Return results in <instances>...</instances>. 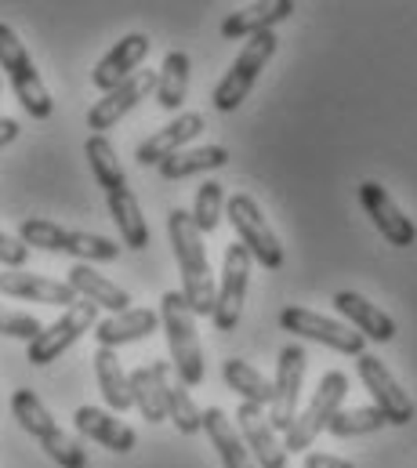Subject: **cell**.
Wrapping results in <instances>:
<instances>
[{
	"label": "cell",
	"mask_w": 417,
	"mask_h": 468,
	"mask_svg": "<svg viewBox=\"0 0 417 468\" xmlns=\"http://www.w3.org/2000/svg\"><path fill=\"white\" fill-rule=\"evenodd\" d=\"M29 261V247L18 239V236H7L0 229V265L7 269H22Z\"/></svg>",
	"instance_id": "cell-38"
},
{
	"label": "cell",
	"mask_w": 417,
	"mask_h": 468,
	"mask_svg": "<svg viewBox=\"0 0 417 468\" xmlns=\"http://www.w3.org/2000/svg\"><path fill=\"white\" fill-rule=\"evenodd\" d=\"M0 294L18 298V302H40V305H77L80 298L73 294V287L66 280H51V276H37V272H0Z\"/></svg>",
	"instance_id": "cell-19"
},
{
	"label": "cell",
	"mask_w": 417,
	"mask_h": 468,
	"mask_svg": "<svg viewBox=\"0 0 417 468\" xmlns=\"http://www.w3.org/2000/svg\"><path fill=\"white\" fill-rule=\"evenodd\" d=\"M156 91V69H138L131 80H123L120 88L105 91L102 99L88 110V127L91 134H105L109 127H116L131 110H138L142 99H149Z\"/></svg>",
	"instance_id": "cell-14"
},
{
	"label": "cell",
	"mask_w": 417,
	"mask_h": 468,
	"mask_svg": "<svg viewBox=\"0 0 417 468\" xmlns=\"http://www.w3.org/2000/svg\"><path fill=\"white\" fill-rule=\"evenodd\" d=\"M164 396H167V418L175 421V429H178L182 436H197V432L204 429V410L197 407L193 392H189L182 381H171V378H167Z\"/></svg>",
	"instance_id": "cell-32"
},
{
	"label": "cell",
	"mask_w": 417,
	"mask_h": 468,
	"mask_svg": "<svg viewBox=\"0 0 417 468\" xmlns=\"http://www.w3.org/2000/svg\"><path fill=\"white\" fill-rule=\"evenodd\" d=\"M131 378V403L138 407V414L149 421V425H160L167 418V378H171V367L164 359H153L149 367H138L127 374Z\"/></svg>",
	"instance_id": "cell-23"
},
{
	"label": "cell",
	"mask_w": 417,
	"mask_h": 468,
	"mask_svg": "<svg viewBox=\"0 0 417 468\" xmlns=\"http://www.w3.org/2000/svg\"><path fill=\"white\" fill-rule=\"evenodd\" d=\"M160 331V313L156 309H127V313H116V316H105L95 324V342L99 349H120V346H131V342H145Z\"/></svg>",
	"instance_id": "cell-21"
},
{
	"label": "cell",
	"mask_w": 417,
	"mask_h": 468,
	"mask_svg": "<svg viewBox=\"0 0 417 468\" xmlns=\"http://www.w3.org/2000/svg\"><path fill=\"white\" fill-rule=\"evenodd\" d=\"M204 432L210 436V443H214V451L221 458V468H258L251 451H247V443H243V436H240V429H236V421L221 407L204 410Z\"/></svg>",
	"instance_id": "cell-25"
},
{
	"label": "cell",
	"mask_w": 417,
	"mask_h": 468,
	"mask_svg": "<svg viewBox=\"0 0 417 468\" xmlns=\"http://www.w3.org/2000/svg\"><path fill=\"white\" fill-rule=\"evenodd\" d=\"M62 254L91 265V261H112L120 258V243H112L109 236L99 233H84V229H66V239H62Z\"/></svg>",
	"instance_id": "cell-34"
},
{
	"label": "cell",
	"mask_w": 417,
	"mask_h": 468,
	"mask_svg": "<svg viewBox=\"0 0 417 468\" xmlns=\"http://www.w3.org/2000/svg\"><path fill=\"white\" fill-rule=\"evenodd\" d=\"M345 396H348V378H345L341 370H326V374L319 378V385H315L309 407L298 410L294 425L287 429V436H283V451H287V454H309V447L315 443V436L326 432L330 418L345 407Z\"/></svg>",
	"instance_id": "cell-6"
},
{
	"label": "cell",
	"mask_w": 417,
	"mask_h": 468,
	"mask_svg": "<svg viewBox=\"0 0 417 468\" xmlns=\"http://www.w3.org/2000/svg\"><path fill=\"white\" fill-rule=\"evenodd\" d=\"M40 331H44V324H40L37 316L18 313V309H4V305H0V335H4V338H18V342L29 346Z\"/></svg>",
	"instance_id": "cell-37"
},
{
	"label": "cell",
	"mask_w": 417,
	"mask_h": 468,
	"mask_svg": "<svg viewBox=\"0 0 417 468\" xmlns=\"http://www.w3.org/2000/svg\"><path fill=\"white\" fill-rule=\"evenodd\" d=\"M225 215H229L232 229L240 236V243L247 247V254H251L262 269H283V261H287L283 243H280L276 229L265 222V215H262V207H258V200H254L251 193L229 197Z\"/></svg>",
	"instance_id": "cell-7"
},
{
	"label": "cell",
	"mask_w": 417,
	"mask_h": 468,
	"mask_svg": "<svg viewBox=\"0 0 417 468\" xmlns=\"http://www.w3.org/2000/svg\"><path fill=\"white\" fill-rule=\"evenodd\" d=\"M276 48H280L276 29L258 33V37H251V40L243 44V51L232 58V66L225 69V77H221V80L214 84V91H210V102H214L218 113H232V110L243 106V99H247L251 88L258 84L265 62L276 55Z\"/></svg>",
	"instance_id": "cell-5"
},
{
	"label": "cell",
	"mask_w": 417,
	"mask_h": 468,
	"mask_svg": "<svg viewBox=\"0 0 417 468\" xmlns=\"http://www.w3.org/2000/svg\"><path fill=\"white\" fill-rule=\"evenodd\" d=\"M95 381H99V392H102L105 407L112 414H123L134 407L131 403V378L112 349H95Z\"/></svg>",
	"instance_id": "cell-27"
},
{
	"label": "cell",
	"mask_w": 417,
	"mask_h": 468,
	"mask_svg": "<svg viewBox=\"0 0 417 468\" xmlns=\"http://www.w3.org/2000/svg\"><path fill=\"white\" fill-rule=\"evenodd\" d=\"M225 164H229V149H221V145H197V149H182V153L167 156L160 164V178L182 182V178H193V175H204V171H218Z\"/></svg>",
	"instance_id": "cell-29"
},
{
	"label": "cell",
	"mask_w": 417,
	"mask_h": 468,
	"mask_svg": "<svg viewBox=\"0 0 417 468\" xmlns=\"http://www.w3.org/2000/svg\"><path fill=\"white\" fill-rule=\"evenodd\" d=\"M18 131H22V127H18V120L0 117V149H4V145H11V142L18 138Z\"/></svg>",
	"instance_id": "cell-40"
},
{
	"label": "cell",
	"mask_w": 417,
	"mask_h": 468,
	"mask_svg": "<svg viewBox=\"0 0 417 468\" xmlns=\"http://www.w3.org/2000/svg\"><path fill=\"white\" fill-rule=\"evenodd\" d=\"M305 468H356L337 454H305Z\"/></svg>",
	"instance_id": "cell-39"
},
{
	"label": "cell",
	"mask_w": 417,
	"mask_h": 468,
	"mask_svg": "<svg viewBox=\"0 0 417 468\" xmlns=\"http://www.w3.org/2000/svg\"><path fill=\"white\" fill-rule=\"evenodd\" d=\"M225 204H229V197H225L221 182H204L200 193H197V200H193V226H197L204 236L214 233V229L221 226V211H225Z\"/></svg>",
	"instance_id": "cell-35"
},
{
	"label": "cell",
	"mask_w": 417,
	"mask_h": 468,
	"mask_svg": "<svg viewBox=\"0 0 417 468\" xmlns=\"http://www.w3.org/2000/svg\"><path fill=\"white\" fill-rule=\"evenodd\" d=\"M149 48H153V40H149L145 33H127V37H120L102 58H99V66L91 69V84H95L102 95L112 91V88H120L123 80H131V77L142 69V62L149 58Z\"/></svg>",
	"instance_id": "cell-15"
},
{
	"label": "cell",
	"mask_w": 417,
	"mask_h": 468,
	"mask_svg": "<svg viewBox=\"0 0 417 468\" xmlns=\"http://www.w3.org/2000/svg\"><path fill=\"white\" fill-rule=\"evenodd\" d=\"M167 236H171V247H175L186 305L193 309V316H210L214 313V298H218V283H214V272H210L204 233L193 226L189 211L175 207L167 215Z\"/></svg>",
	"instance_id": "cell-1"
},
{
	"label": "cell",
	"mask_w": 417,
	"mask_h": 468,
	"mask_svg": "<svg viewBox=\"0 0 417 468\" xmlns=\"http://www.w3.org/2000/svg\"><path fill=\"white\" fill-rule=\"evenodd\" d=\"M66 283L73 287V294H77V298H84V302H91V305L105 309L109 316H116V313H127V309H131V294H127L120 283H112L105 272H99L95 265H84V261H77V265L70 269Z\"/></svg>",
	"instance_id": "cell-24"
},
{
	"label": "cell",
	"mask_w": 417,
	"mask_h": 468,
	"mask_svg": "<svg viewBox=\"0 0 417 468\" xmlns=\"http://www.w3.org/2000/svg\"><path fill=\"white\" fill-rule=\"evenodd\" d=\"M359 204L370 215L374 229L385 236L392 247H414L417 243V226L403 215V207L392 200V193L381 182H374V178L359 182Z\"/></svg>",
	"instance_id": "cell-13"
},
{
	"label": "cell",
	"mask_w": 417,
	"mask_h": 468,
	"mask_svg": "<svg viewBox=\"0 0 417 468\" xmlns=\"http://www.w3.org/2000/svg\"><path fill=\"white\" fill-rule=\"evenodd\" d=\"M18 239L26 247H37V250H51V254H62V239H66V226L59 222H48V218H26L18 226Z\"/></svg>",
	"instance_id": "cell-36"
},
{
	"label": "cell",
	"mask_w": 417,
	"mask_h": 468,
	"mask_svg": "<svg viewBox=\"0 0 417 468\" xmlns=\"http://www.w3.org/2000/svg\"><path fill=\"white\" fill-rule=\"evenodd\" d=\"M84 156H88V164H91V171H95V182L105 189V197L127 189L123 164H120V156H116V149H112V142H109L105 134H91V138L84 142Z\"/></svg>",
	"instance_id": "cell-31"
},
{
	"label": "cell",
	"mask_w": 417,
	"mask_h": 468,
	"mask_svg": "<svg viewBox=\"0 0 417 468\" xmlns=\"http://www.w3.org/2000/svg\"><path fill=\"white\" fill-rule=\"evenodd\" d=\"M221 378L243 403H254V407H269L273 403V381L258 367H251L247 359H225L221 363Z\"/></svg>",
	"instance_id": "cell-30"
},
{
	"label": "cell",
	"mask_w": 417,
	"mask_h": 468,
	"mask_svg": "<svg viewBox=\"0 0 417 468\" xmlns=\"http://www.w3.org/2000/svg\"><path fill=\"white\" fill-rule=\"evenodd\" d=\"M73 425H77V432L84 440L99 443V447L112 451V454H131L138 447V432L131 425H123L120 418H112L102 407H77Z\"/></svg>",
	"instance_id": "cell-20"
},
{
	"label": "cell",
	"mask_w": 417,
	"mask_h": 468,
	"mask_svg": "<svg viewBox=\"0 0 417 468\" xmlns=\"http://www.w3.org/2000/svg\"><path fill=\"white\" fill-rule=\"evenodd\" d=\"M330 302H334V309L348 320V327L359 331L363 338H370V342H378V346L396 342V320H392L385 309H378L374 302H367L363 294H356V291H337Z\"/></svg>",
	"instance_id": "cell-18"
},
{
	"label": "cell",
	"mask_w": 417,
	"mask_h": 468,
	"mask_svg": "<svg viewBox=\"0 0 417 468\" xmlns=\"http://www.w3.org/2000/svg\"><path fill=\"white\" fill-rule=\"evenodd\" d=\"M236 429L254 458L258 468H287V451L280 443V432L269 425V414L265 407H254V403H240L236 410Z\"/></svg>",
	"instance_id": "cell-16"
},
{
	"label": "cell",
	"mask_w": 417,
	"mask_h": 468,
	"mask_svg": "<svg viewBox=\"0 0 417 468\" xmlns=\"http://www.w3.org/2000/svg\"><path fill=\"white\" fill-rule=\"evenodd\" d=\"M189 80H193V58L186 51H171L164 58V66L156 69V91H153L156 106L167 113L182 110V102L189 95Z\"/></svg>",
	"instance_id": "cell-26"
},
{
	"label": "cell",
	"mask_w": 417,
	"mask_h": 468,
	"mask_svg": "<svg viewBox=\"0 0 417 468\" xmlns=\"http://www.w3.org/2000/svg\"><path fill=\"white\" fill-rule=\"evenodd\" d=\"M95 324H99V305H91V302H77V305H70L55 324H48L29 346H26V359L33 363V367H48V363H55L62 352H70L88 331H95Z\"/></svg>",
	"instance_id": "cell-9"
},
{
	"label": "cell",
	"mask_w": 417,
	"mask_h": 468,
	"mask_svg": "<svg viewBox=\"0 0 417 468\" xmlns=\"http://www.w3.org/2000/svg\"><path fill=\"white\" fill-rule=\"evenodd\" d=\"M105 204H109V215H112V222H116V229H120L123 247H131V250H145V247H149V226H145V215H142L134 193H131V189L109 193Z\"/></svg>",
	"instance_id": "cell-28"
},
{
	"label": "cell",
	"mask_w": 417,
	"mask_h": 468,
	"mask_svg": "<svg viewBox=\"0 0 417 468\" xmlns=\"http://www.w3.org/2000/svg\"><path fill=\"white\" fill-rule=\"evenodd\" d=\"M251 254L243 243H229L225 258H221V280H218V298H214V313L210 324L218 335L236 331L243 305H247V291H251Z\"/></svg>",
	"instance_id": "cell-8"
},
{
	"label": "cell",
	"mask_w": 417,
	"mask_h": 468,
	"mask_svg": "<svg viewBox=\"0 0 417 468\" xmlns=\"http://www.w3.org/2000/svg\"><path fill=\"white\" fill-rule=\"evenodd\" d=\"M160 327L167 335V349H171V367L178 374V381L186 388L204 381V349H200V335H197V316L186 305L182 291H164L160 298Z\"/></svg>",
	"instance_id": "cell-3"
},
{
	"label": "cell",
	"mask_w": 417,
	"mask_h": 468,
	"mask_svg": "<svg viewBox=\"0 0 417 468\" xmlns=\"http://www.w3.org/2000/svg\"><path fill=\"white\" fill-rule=\"evenodd\" d=\"M356 374L363 378V385H367L374 407L385 414L389 425L403 429V425L414 421V399L407 396V388L396 381V374H392L378 356H370V352L356 356Z\"/></svg>",
	"instance_id": "cell-12"
},
{
	"label": "cell",
	"mask_w": 417,
	"mask_h": 468,
	"mask_svg": "<svg viewBox=\"0 0 417 468\" xmlns=\"http://www.w3.org/2000/svg\"><path fill=\"white\" fill-rule=\"evenodd\" d=\"M0 91H4V77H0Z\"/></svg>",
	"instance_id": "cell-41"
},
{
	"label": "cell",
	"mask_w": 417,
	"mask_h": 468,
	"mask_svg": "<svg viewBox=\"0 0 417 468\" xmlns=\"http://www.w3.org/2000/svg\"><path fill=\"white\" fill-rule=\"evenodd\" d=\"M294 15V0H265V4H247L240 11H232L221 22V37L225 40H251L258 33L276 29L280 22H287Z\"/></svg>",
	"instance_id": "cell-22"
},
{
	"label": "cell",
	"mask_w": 417,
	"mask_h": 468,
	"mask_svg": "<svg viewBox=\"0 0 417 468\" xmlns=\"http://www.w3.org/2000/svg\"><path fill=\"white\" fill-rule=\"evenodd\" d=\"M280 327L287 335L319 342V346H326V349L334 352H345V356H363V346H367V338L359 331H352L348 324L330 320V316H323L315 309H302V305H287L280 313Z\"/></svg>",
	"instance_id": "cell-11"
},
{
	"label": "cell",
	"mask_w": 417,
	"mask_h": 468,
	"mask_svg": "<svg viewBox=\"0 0 417 468\" xmlns=\"http://www.w3.org/2000/svg\"><path fill=\"white\" fill-rule=\"evenodd\" d=\"M385 425H389V421H385V414H381L378 407H352V410H337V414L330 418L326 432L337 436V440H356V436H374V432H381Z\"/></svg>",
	"instance_id": "cell-33"
},
{
	"label": "cell",
	"mask_w": 417,
	"mask_h": 468,
	"mask_svg": "<svg viewBox=\"0 0 417 468\" xmlns=\"http://www.w3.org/2000/svg\"><path fill=\"white\" fill-rule=\"evenodd\" d=\"M0 69H4L11 91L18 95V102H22V110H26L29 117L48 120L55 113V99H51V91H48L40 69L33 66L26 44L18 40V33H15L7 22H0Z\"/></svg>",
	"instance_id": "cell-4"
},
{
	"label": "cell",
	"mask_w": 417,
	"mask_h": 468,
	"mask_svg": "<svg viewBox=\"0 0 417 468\" xmlns=\"http://www.w3.org/2000/svg\"><path fill=\"white\" fill-rule=\"evenodd\" d=\"M11 414L59 468H88V451L51 418V410L44 407V399L33 388H15L11 392Z\"/></svg>",
	"instance_id": "cell-2"
},
{
	"label": "cell",
	"mask_w": 417,
	"mask_h": 468,
	"mask_svg": "<svg viewBox=\"0 0 417 468\" xmlns=\"http://www.w3.org/2000/svg\"><path fill=\"white\" fill-rule=\"evenodd\" d=\"M204 127H208L204 113H182V117L171 120L167 127H160L156 134H149V138L138 145L134 160H138L142 167H160L167 156H175V153L189 149V142H193Z\"/></svg>",
	"instance_id": "cell-17"
},
{
	"label": "cell",
	"mask_w": 417,
	"mask_h": 468,
	"mask_svg": "<svg viewBox=\"0 0 417 468\" xmlns=\"http://www.w3.org/2000/svg\"><path fill=\"white\" fill-rule=\"evenodd\" d=\"M305 370H309V356L302 346H283L276 359V378H273V403H269V425L276 432L287 436V429L298 418V403H302V388H305Z\"/></svg>",
	"instance_id": "cell-10"
}]
</instances>
